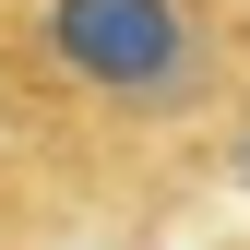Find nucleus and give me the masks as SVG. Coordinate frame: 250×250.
Masks as SVG:
<instances>
[{
	"label": "nucleus",
	"instance_id": "nucleus-1",
	"mask_svg": "<svg viewBox=\"0 0 250 250\" xmlns=\"http://www.w3.org/2000/svg\"><path fill=\"white\" fill-rule=\"evenodd\" d=\"M250 119V0H0V143L36 203H143Z\"/></svg>",
	"mask_w": 250,
	"mask_h": 250
},
{
	"label": "nucleus",
	"instance_id": "nucleus-2",
	"mask_svg": "<svg viewBox=\"0 0 250 250\" xmlns=\"http://www.w3.org/2000/svg\"><path fill=\"white\" fill-rule=\"evenodd\" d=\"M0 250H36V179L0 155Z\"/></svg>",
	"mask_w": 250,
	"mask_h": 250
}]
</instances>
